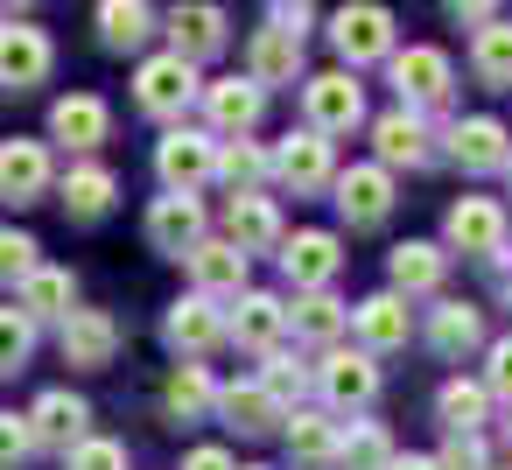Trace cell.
<instances>
[{"instance_id":"cell-45","label":"cell","mask_w":512,"mask_h":470,"mask_svg":"<svg viewBox=\"0 0 512 470\" xmlns=\"http://www.w3.org/2000/svg\"><path fill=\"white\" fill-rule=\"evenodd\" d=\"M435 470H491L484 463V435H449V449L435 456Z\"/></svg>"},{"instance_id":"cell-10","label":"cell","mask_w":512,"mask_h":470,"mask_svg":"<svg viewBox=\"0 0 512 470\" xmlns=\"http://www.w3.org/2000/svg\"><path fill=\"white\" fill-rule=\"evenodd\" d=\"M162 29H169V50H176L183 64L218 57V50H225V36H232V22H225V8H218V0H183V8H176Z\"/></svg>"},{"instance_id":"cell-42","label":"cell","mask_w":512,"mask_h":470,"mask_svg":"<svg viewBox=\"0 0 512 470\" xmlns=\"http://www.w3.org/2000/svg\"><path fill=\"white\" fill-rule=\"evenodd\" d=\"M36 267H43V246H36L29 232H0V281H15V288H22Z\"/></svg>"},{"instance_id":"cell-52","label":"cell","mask_w":512,"mask_h":470,"mask_svg":"<svg viewBox=\"0 0 512 470\" xmlns=\"http://www.w3.org/2000/svg\"><path fill=\"white\" fill-rule=\"evenodd\" d=\"M505 449H512V414H505Z\"/></svg>"},{"instance_id":"cell-6","label":"cell","mask_w":512,"mask_h":470,"mask_svg":"<svg viewBox=\"0 0 512 470\" xmlns=\"http://www.w3.org/2000/svg\"><path fill=\"white\" fill-rule=\"evenodd\" d=\"M267 176H274L281 190H295V197H309V190H330V176H337V162H330V141H323L316 127L288 134V141L267 155Z\"/></svg>"},{"instance_id":"cell-7","label":"cell","mask_w":512,"mask_h":470,"mask_svg":"<svg viewBox=\"0 0 512 470\" xmlns=\"http://www.w3.org/2000/svg\"><path fill=\"white\" fill-rule=\"evenodd\" d=\"M442 239H449V253L498 260L505 253V204L498 197H456L449 218H442Z\"/></svg>"},{"instance_id":"cell-4","label":"cell","mask_w":512,"mask_h":470,"mask_svg":"<svg viewBox=\"0 0 512 470\" xmlns=\"http://www.w3.org/2000/svg\"><path fill=\"white\" fill-rule=\"evenodd\" d=\"M302 113H309V127L330 141V134H351V127H365V85H358V71H316V78H302Z\"/></svg>"},{"instance_id":"cell-12","label":"cell","mask_w":512,"mask_h":470,"mask_svg":"<svg viewBox=\"0 0 512 470\" xmlns=\"http://www.w3.org/2000/svg\"><path fill=\"white\" fill-rule=\"evenodd\" d=\"M246 78L260 85V92H274V85H302V36L295 29H253V43H246Z\"/></svg>"},{"instance_id":"cell-20","label":"cell","mask_w":512,"mask_h":470,"mask_svg":"<svg viewBox=\"0 0 512 470\" xmlns=\"http://www.w3.org/2000/svg\"><path fill=\"white\" fill-rule=\"evenodd\" d=\"M190 281H197V295H246V253L232 246V239H197L190 253Z\"/></svg>"},{"instance_id":"cell-13","label":"cell","mask_w":512,"mask_h":470,"mask_svg":"<svg viewBox=\"0 0 512 470\" xmlns=\"http://www.w3.org/2000/svg\"><path fill=\"white\" fill-rule=\"evenodd\" d=\"M204 239V204H197V190H169V197H155L148 204V246L155 253H190Z\"/></svg>"},{"instance_id":"cell-36","label":"cell","mask_w":512,"mask_h":470,"mask_svg":"<svg viewBox=\"0 0 512 470\" xmlns=\"http://www.w3.org/2000/svg\"><path fill=\"white\" fill-rule=\"evenodd\" d=\"M470 71L491 85V92H512V22H484L470 36Z\"/></svg>"},{"instance_id":"cell-2","label":"cell","mask_w":512,"mask_h":470,"mask_svg":"<svg viewBox=\"0 0 512 470\" xmlns=\"http://www.w3.org/2000/svg\"><path fill=\"white\" fill-rule=\"evenodd\" d=\"M386 64H393V92H400V106H414V113L449 106V92H456V64H449V50H435V43H407V50H393Z\"/></svg>"},{"instance_id":"cell-22","label":"cell","mask_w":512,"mask_h":470,"mask_svg":"<svg viewBox=\"0 0 512 470\" xmlns=\"http://www.w3.org/2000/svg\"><path fill=\"white\" fill-rule=\"evenodd\" d=\"M50 190V148L43 141H0V197H15V204H36Z\"/></svg>"},{"instance_id":"cell-17","label":"cell","mask_w":512,"mask_h":470,"mask_svg":"<svg viewBox=\"0 0 512 470\" xmlns=\"http://www.w3.org/2000/svg\"><path fill=\"white\" fill-rule=\"evenodd\" d=\"M225 239L253 260V253H267V246H281L288 232H281V211H274V197H260V190H239L232 204H225Z\"/></svg>"},{"instance_id":"cell-3","label":"cell","mask_w":512,"mask_h":470,"mask_svg":"<svg viewBox=\"0 0 512 470\" xmlns=\"http://www.w3.org/2000/svg\"><path fill=\"white\" fill-rule=\"evenodd\" d=\"M197 92H204V85H197V64H183L176 50L141 57V71H134V106H141L148 120H183Z\"/></svg>"},{"instance_id":"cell-27","label":"cell","mask_w":512,"mask_h":470,"mask_svg":"<svg viewBox=\"0 0 512 470\" xmlns=\"http://www.w3.org/2000/svg\"><path fill=\"white\" fill-rule=\"evenodd\" d=\"M288 330V302L281 295H239V309L225 316V337H239L246 351H274Z\"/></svg>"},{"instance_id":"cell-26","label":"cell","mask_w":512,"mask_h":470,"mask_svg":"<svg viewBox=\"0 0 512 470\" xmlns=\"http://www.w3.org/2000/svg\"><path fill=\"white\" fill-rule=\"evenodd\" d=\"M15 309H22L29 323H64V316L78 309V281H71L64 267H36V274L15 288Z\"/></svg>"},{"instance_id":"cell-25","label":"cell","mask_w":512,"mask_h":470,"mask_svg":"<svg viewBox=\"0 0 512 470\" xmlns=\"http://www.w3.org/2000/svg\"><path fill=\"white\" fill-rule=\"evenodd\" d=\"M449 155H456L463 169H505V155H512V134H505V120H491V113H470V120H456V127H449Z\"/></svg>"},{"instance_id":"cell-5","label":"cell","mask_w":512,"mask_h":470,"mask_svg":"<svg viewBox=\"0 0 512 470\" xmlns=\"http://www.w3.org/2000/svg\"><path fill=\"white\" fill-rule=\"evenodd\" d=\"M155 176H162L169 190H204V183L218 176V141H211L204 127H169V134L155 141Z\"/></svg>"},{"instance_id":"cell-8","label":"cell","mask_w":512,"mask_h":470,"mask_svg":"<svg viewBox=\"0 0 512 470\" xmlns=\"http://www.w3.org/2000/svg\"><path fill=\"white\" fill-rule=\"evenodd\" d=\"M330 190H337V211H344V225H386V211H393V169H379V162H351L344 176H330Z\"/></svg>"},{"instance_id":"cell-24","label":"cell","mask_w":512,"mask_h":470,"mask_svg":"<svg viewBox=\"0 0 512 470\" xmlns=\"http://www.w3.org/2000/svg\"><path fill=\"white\" fill-rule=\"evenodd\" d=\"M113 351H120V323L106 309H71L64 316V358L71 365L99 372V365H113Z\"/></svg>"},{"instance_id":"cell-29","label":"cell","mask_w":512,"mask_h":470,"mask_svg":"<svg viewBox=\"0 0 512 470\" xmlns=\"http://www.w3.org/2000/svg\"><path fill=\"white\" fill-rule=\"evenodd\" d=\"M218 414H225L239 435H267V428L288 421V407H281L260 379H246V386H218Z\"/></svg>"},{"instance_id":"cell-39","label":"cell","mask_w":512,"mask_h":470,"mask_svg":"<svg viewBox=\"0 0 512 470\" xmlns=\"http://www.w3.org/2000/svg\"><path fill=\"white\" fill-rule=\"evenodd\" d=\"M218 176H225L232 190H253V183L267 176V148H253L246 134H239V141H218Z\"/></svg>"},{"instance_id":"cell-21","label":"cell","mask_w":512,"mask_h":470,"mask_svg":"<svg viewBox=\"0 0 512 470\" xmlns=\"http://www.w3.org/2000/svg\"><path fill=\"white\" fill-rule=\"evenodd\" d=\"M29 435L36 442H50V449H78L85 435H92V407L78 400V393H43L36 407H29Z\"/></svg>"},{"instance_id":"cell-46","label":"cell","mask_w":512,"mask_h":470,"mask_svg":"<svg viewBox=\"0 0 512 470\" xmlns=\"http://www.w3.org/2000/svg\"><path fill=\"white\" fill-rule=\"evenodd\" d=\"M484 393L512 400V337H498V344H491V372H484Z\"/></svg>"},{"instance_id":"cell-49","label":"cell","mask_w":512,"mask_h":470,"mask_svg":"<svg viewBox=\"0 0 512 470\" xmlns=\"http://www.w3.org/2000/svg\"><path fill=\"white\" fill-rule=\"evenodd\" d=\"M183 470H239V463H232L225 449H190V456H183Z\"/></svg>"},{"instance_id":"cell-47","label":"cell","mask_w":512,"mask_h":470,"mask_svg":"<svg viewBox=\"0 0 512 470\" xmlns=\"http://www.w3.org/2000/svg\"><path fill=\"white\" fill-rule=\"evenodd\" d=\"M442 8H449L463 29H484V22H498V0H442Z\"/></svg>"},{"instance_id":"cell-53","label":"cell","mask_w":512,"mask_h":470,"mask_svg":"<svg viewBox=\"0 0 512 470\" xmlns=\"http://www.w3.org/2000/svg\"><path fill=\"white\" fill-rule=\"evenodd\" d=\"M505 169H512V155H505Z\"/></svg>"},{"instance_id":"cell-44","label":"cell","mask_w":512,"mask_h":470,"mask_svg":"<svg viewBox=\"0 0 512 470\" xmlns=\"http://www.w3.org/2000/svg\"><path fill=\"white\" fill-rule=\"evenodd\" d=\"M29 449H36V435H29V414H0V470H15Z\"/></svg>"},{"instance_id":"cell-50","label":"cell","mask_w":512,"mask_h":470,"mask_svg":"<svg viewBox=\"0 0 512 470\" xmlns=\"http://www.w3.org/2000/svg\"><path fill=\"white\" fill-rule=\"evenodd\" d=\"M386 470H435V456H393Z\"/></svg>"},{"instance_id":"cell-9","label":"cell","mask_w":512,"mask_h":470,"mask_svg":"<svg viewBox=\"0 0 512 470\" xmlns=\"http://www.w3.org/2000/svg\"><path fill=\"white\" fill-rule=\"evenodd\" d=\"M435 134H428V120L414 113V106H393V113H379L372 120V148H379V169H428L435 162V148H428Z\"/></svg>"},{"instance_id":"cell-37","label":"cell","mask_w":512,"mask_h":470,"mask_svg":"<svg viewBox=\"0 0 512 470\" xmlns=\"http://www.w3.org/2000/svg\"><path fill=\"white\" fill-rule=\"evenodd\" d=\"M337 442H344V435H337V421H330V414H295V421H288V456H295V463H309V470L337 463Z\"/></svg>"},{"instance_id":"cell-35","label":"cell","mask_w":512,"mask_h":470,"mask_svg":"<svg viewBox=\"0 0 512 470\" xmlns=\"http://www.w3.org/2000/svg\"><path fill=\"white\" fill-rule=\"evenodd\" d=\"M435 414L449 421V435H484V414H491L484 379H449V386L435 393Z\"/></svg>"},{"instance_id":"cell-41","label":"cell","mask_w":512,"mask_h":470,"mask_svg":"<svg viewBox=\"0 0 512 470\" xmlns=\"http://www.w3.org/2000/svg\"><path fill=\"white\" fill-rule=\"evenodd\" d=\"M260 386L288 407V393H309V386H316V372H309L302 358H288V351H267V379H260Z\"/></svg>"},{"instance_id":"cell-32","label":"cell","mask_w":512,"mask_h":470,"mask_svg":"<svg viewBox=\"0 0 512 470\" xmlns=\"http://www.w3.org/2000/svg\"><path fill=\"white\" fill-rule=\"evenodd\" d=\"M344 323H351V309H344L330 288H302V295H295V309H288V330H295V337H309V344H330Z\"/></svg>"},{"instance_id":"cell-11","label":"cell","mask_w":512,"mask_h":470,"mask_svg":"<svg viewBox=\"0 0 512 470\" xmlns=\"http://www.w3.org/2000/svg\"><path fill=\"white\" fill-rule=\"evenodd\" d=\"M50 64H57V50L43 29H22V22L0 29V92H36L50 78Z\"/></svg>"},{"instance_id":"cell-33","label":"cell","mask_w":512,"mask_h":470,"mask_svg":"<svg viewBox=\"0 0 512 470\" xmlns=\"http://www.w3.org/2000/svg\"><path fill=\"white\" fill-rule=\"evenodd\" d=\"M428 344H435L442 358H463V351L484 344V316H477L470 302H435V316H428Z\"/></svg>"},{"instance_id":"cell-43","label":"cell","mask_w":512,"mask_h":470,"mask_svg":"<svg viewBox=\"0 0 512 470\" xmlns=\"http://www.w3.org/2000/svg\"><path fill=\"white\" fill-rule=\"evenodd\" d=\"M64 470H127V449L106 435H85L78 449H64Z\"/></svg>"},{"instance_id":"cell-14","label":"cell","mask_w":512,"mask_h":470,"mask_svg":"<svg viewBox=\"0 0 512 470\" xmlns=\"http://www.w3.org/2000/svg\"><path fill=\"white\" fill-rule=\"evenodd\" d=\"M316 386H323V400L330 407H372L379 400V365H372V351H330L323 365H316Z\"/></svg>"},{"instance_id":"cell-31","label":"cell","mask_w":512,"mask_h":470,"mask_svg":"<svg viewBox=\"0 0 512 470\" xmlns=\"http://www.w3.org/2000/svg\"><path fill=\"white\" fill-rule=\"evenodd\" d=\"M155 36V8H148V0H99V43L106 50H141Z\"/></svg>"},{"instance_id":"cell-30","label":"cell","mask_w":512,"mask_h":470,"mask_svg":"<svg viewBox=\"0 0 512 470\" xmlns=\"http://www.w3.org/2000/svg\"><path fill=\"white\" fill-rule=\"evenodd\" d=\"M162 407H169L176 421H204V414L218 407V379L204 372V358H183V365L169 372V386H162Z\"/></svg>"},{"instance_id":"cell-16","label":"cell","mask_w":512,"mask_h":470,"mask_svg":"<svg viewBox=\"0 0 512 470\" xmlns=\"http://www.w3.org/2000/svg\"><path fill=\"white\" fill-rule=\"evenodd\" d=\"M106 134H113V113H106L99 92H71V99L50 106V141H64L71 155H92Z\"/></svg>"},{"instance_id":"cell-19","label":"cell","mask_w":512,"mask_h":470,"mask_svg":"<svg viewBox=\"0 0 512 470\" xmlns=\"http://www.w3.org/2000/svg\"><path fill=\"white\" fill-rule=\"evenodd\" d=\"M337 267H344L337 232H295V239H281V274H288L295 288H330Z\"/></svg>"},{"instance_id":"cell-1","label":"cell","mask_w":512,"mask_h":470,"mask_svg":"<svg viewBox=\"0 0 512 470\" xmlns=\"http://www.w3.org/2000/svg\"><path fill=\"white\" fill-rule=\"evenodd\" d=\"M330 50H337L344 71L386 64L393 57V8H379V0H344L330 15Z\"/></svg>"},{"instance_id":"cell-38","label":"cell","mask_w":512,"mask_h":470,"mask_svg":"<svg viewBox=\"0 0 512 470\" xmlns=\"http://www.w3.org/2000/svg\"><path fill=\"white\" fill-rule=\"evenodd\" d=\"M337 463H344V470H386V463H393V435H386L379 421H358V428L337 442Z\"/></svg>"},{"instance_id":"cell-34","label":"cell","mask_w":512,"mask_h":470,"mask_svg":"<svg viewBox=\"0 0 512 470\" xmlns=\"http://www.w3.org/2000/svg\"><path fill=\"white\" fill-rule=\"evenodd\" d=\"M113 197H120V183H113V169H99V162H78V169L64 176V211H71V218H106Z\"/></svg>"},{"instance_id":"cell-28","label":"cell","mask_w":512,"mask_h":470,"mask_svg":"<svg viewBox=\"0 0 512 470\" xmlns=\"http://www.w3.org/2000/svg\"><path fill=\"white\" fill-rule=\"evenodd\" d=\"M386 274H393V295H435L442 274H449V253L428 246V239H407V246H393Z\"/></svg>"},{"instance_id":"cell-23","label":"cell","mask_w":512,"mask_h":470,"mask_svg":"<svg viewBox=\"0 0 512 470\" xmlns=\"http://www.w3.org/2000/svg\"><path fill=\"white\" fill-rule=\"evenodd\" d=\"M351 330L365 337V351H400L407 337H414V316H407V295H365L358 309H351Z\"/></svg>"},{"instance_id":"cell-48","label":"cell","mask_w":512,"mask_h":470,"mask_svg":"<svg viewBox=\"0 0 512 470\" xmlns=\"http://www.w3.org/2000/svg\"><path fill=\"white\" fill-rule=\"evenodd\" d=\"M267 22H274V29H295V36H302V29H309V0H274V15H267Z\"/></svg>"},{"instance_id":"cell-18","label":"cell","mask_w":512,"mask_h":470,"mask_svg":"<svg viewBox=\"0 0 512 470\" xmlns=\"http://www.w3.org/2000/svg\"><path fill=\"white\" fill-rule=\"evenodd\" d=\"M162 337L176 344V358H204V351L225 344V316H218L211 295H190V302H176V309L162 316Z\"/></svg>"},{"instance_id":"cell-40","label":"cell","mask_w":512,"mask_h":470,"mask_svg":"<svg viewBox=\"0 0 512 470\" xmlns=\"http://www.w3.org/2000/svg\"><path fill=\"white\" fill-rule=\"evenodd\" d=\"M29 351H36V323L8 302V309H0V379L22 372V365H29Z\"/></svg>"},{"instance_id":"cell-15","label":"cell","mask_w":512,"mask_h":470,"mask_svg":"<svg viewBox=\"0 0 512 470\" xmlns=\"http://www.w3.org/2000/svg\"><path fill=\"white\" fill-rule=\"evenodd\" d=\"M197 99H204V113H211V127H218L225 141L253 134V127H260V113H267V92H260L253 78H218V85H204Z\"/></svg>"},{"instance_id":"cell-51","label":"cell","mask_w":512,"mask_h":470,"mask_svg":"<svg viewBox=\"0 0 512 470\" xmlns=\"http://www.w3.org/2000/svg\"><path fill=\"white\" fill-rule=\"evenodd\" d=\"M0 8H36V0H0Z\"/></svg>"}]
</instances>
